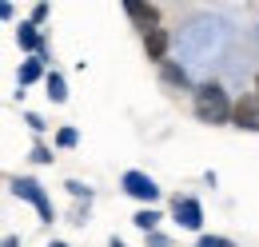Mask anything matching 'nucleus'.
Returning <instances> with one entry per match:
<instances>
[{
	"mask_svg": "<svg viewBox=\"0 0 259 247\" xmlns=\"http://www.w3.org/2000/svg\"><path fill=\"white\" fill-rule=\"evenodd\" d=\"M231 112H235V104L220 84H199L195 88V116L203 124H231Z\"/></svg>",
	"mask_w": 259,
	"mask_h": 247,
	"instance_id": "obj_1",
	"label": "nucleus"
},
{
	"mask_svg": "<svg viewBox=\"0 0 259 247\" xmlns=\"http://www.w3.org/2000/svg\"><path fill=\"white\" fill-rule=\"evenodd\" d=\"M8 187H12V195L28 199L36 212H40V219H44V223H52V219H56V212H52V199H48V191L36 184V180H28V176H16V180H8Z\"/></svg>",
	"mask_w": 259,
	"mask_h": 247,
	"instance_id": "obj_2",
	"label": "nucleus"
},
{
	"mask_svg": "<svg viewBox=\"0 0 259 247\" xmlns=\"http://www.w3.org/2000/svg\"><path fill=\"white\" fill-rule=\"evenodd\" d=\"M124 191H128L132 199H140V203H152V199H160V187H156V180L148 176V172H124Z\"/></svg>",
	"mask_w": 259,
	"mask_h": 247,
	"instance_id": "obj_3",
	"label": "nucleus"
},
{
	"mask_svg": "<svg viewBox=\"0 0 259 247\" xmlns=\"http://www.w3.org/2000/svg\"><path fill=\"white\" fill-rule=\"evenodd\" d=\"M124 12H128V20H132L140 32H144V36H148V32H156V28H163V24H160V8H156V4L128 0V4H124Z\"/></svg>",
	"mask_w": 259,
	"mask_h": 247,
	"instance_id": "obj_4",
	"label": "nucleus"
},
{
	"mask_svg": "<svg viewBox=\"0 0 259 247\" xmlns=\"http://www.w3.org/2000/svg\"><path fill=\"white\" fill-rule=\"evenodd\" d=\"M231 124L243 128V132H259V96H239L235 100V112H231Z\"/></svg>",
	"mask_w": 259,
	"mask_h": 247,
	"instance_id": "obj_5",
	"label": "nucleus"
},
{
	"mask_svg": "<svg viewBox=\"0 0 259 247\" xmlns=\"http://www.w3.org/2000/svg\"><path fill=\"white\" fill-rule=\"evenodd\" d=\"M171 212L180 219V227H188V231H195L203 223V208H199V199H192V195H176L171 199Z\"/></svg>",
	"mask_w": 259,
	"mask_h": 247,
	"instance_id": "obj_6",
	"label": "nucleus"
},
{
	"mask_svg": "<svg viewBox=\"0 0 259 247\" xmlns=\"http://www.w3.org/2000/svg\"><path fill=\"white\" fill-rule=\"evenodd\" d=\"M167 44H171V36H167V28H156L144 36V52H148V60L156 64H167Z\"/></svg>",
	"mask_w": 259,
	"mask_h": 247,
	"instance_id": "obj_7",
	"label": "nucleus"
},
{
	"mask_svg": "<svg viewBox=\"0 0 259 247\" xmlns=\"http://www.w3.org/2000/svg\"><path fill=\"white\" fill-rule=\"evenodd\" d=\"M16 44H20L24 52H32V56H40V60H48V48H44V40H40V32H36V24H20V28H16Z\"/></svg>",
	"mask_w": 259,
	"mask_h": 247,
	"instance_id": "obj_8",
	"label": "nucleus"
},
{
	"mask_svg": "<svg viewBox=\"0 0 259 247\" xmlns=\"http://www.w3.org/2000/svg\"><path fill=\"white\" fill-rule=\"evenodd\" d=\"M160 80L167 84V88H192V76H188V68L184 64H160Z\"/></svg>",
	"mask_w": 259,
	"mask_h": 247,
	"instance_id": "obj_9",
	"label": "nucleus"
},
{
	"mask_svg": "<svg viewBox=\"0 0 259 247\" xmlns=\"http://www.w3.org/2000/svg\"><path fill=\"white\" fill-rule=\"evenodd\" d=\"M44 76V60L40 56H32V60H24L20 64V72H16V80H20V88H28V84H36Z\"/></svg>",
	"mask_w": 259,
	"mask_h": 247,
	"instance_id": "obj_10",
	"label": "nucleus"
},
{
	"mask_svg": "<svg viewBox=\"0 0 259 247\" xmlns=\"http://www.w3.org/2000/svg\"><path fill=\"white\" fill-rule=\"evenodd\" d=\"M44 88H48V100H52V104H64L68 100V84H64L60 72H48V76H44Z\"/></svg>",
	"mask_w": 259,
	"mask_h": 247,
	"instance_id": "obj_11",
	"label": "nucleus"
},
{
	"mask_svg": "<svg viewBox=\"0 0 259 247\" xmlns=\"http://www.w3.org/2000/svg\"><path fill=\"white\" fill-rule=\"evenodd\" d=\"M132 223H136L144 235H152V231H156V223H160V212H156V208H140V212L132 216Z\"/></svg>",
	"mask_w": 259,
	"mask_h": 247,
	"instance_id": "obj_12",
	"label": "nucleus"
},
{
	"mask_svg": "<svg viewBox=\"0 0 259 247\" xmlns=\"http://www.w3.org/2000/svg\"><path fill=\"white\" fill-rule=\"evenodd\" d=\"M76 140H80L76 128H60V132H56V148H76Z\"/></svg>",
	"mask_w": 259,
	"mask_h": 247,
	"instance_id": "obj_13",
	"label": "nucleus"
},
{
	"mask_svg": "<svg viewBox=\"0 0 259 247\" xmlns=\"http://www.w3.org/2000/svg\"><path fill=\"white\" fill-rule=\"evenodd\" d=\"M195 247H231V239H224V235H199Z\"/></svg>",
	"mask_w": 259,
	"mask_h": 247,
	"instance_id": "obj_14",
	"label": "nucleus"
},
{
	"mask_svg": "<svg viewBox=\"0 0 259 247\" xmlns=\"http://www.w3.org/2000/svg\"><path fill=\"white\" fill-rule=\"evenodd\" d=\"M68 195H76V199H80V195H84V199H88V195H92V191H88V187H84V184H80V180H68Z\"/></svg>",
	"mask_w": 259,
	"mask_h": 247,
	"instance_id": "obj_15",
	"label": "nucleus"
},
{
	"mask_svg": "<svg viewBox=\"0 0 259 247\" xmlns=\"http://www.w3.org/2000/svg\"><path fill=\"white\" fill-rule=\"evenodd\" d=\"M32 159H36V163H52V148L36 144V148H32Z\"/></svg>",
	"mask_w": 259,
	"mask_h": 247,
	"instance_id": "obj_16",
	"label": "nucleus"
},
{
	"mask_svg": "<svg viewBox=\"0 0 259 247\" xmlns=\"http://www.w3.org/2000/svg\"><path fill=\"white\" fill-rule=\"evenodd\" d=\"M148 247H171V239L160 235V231H152V235H148Z\"/></svg>",
	"mask_w": 259,
	"mask_h": 247,
	"instance_id": "obj_17",
	"label": "nucleus"
},
{
	"mask_svg": "<svg viewBox=\"0 0 259 247\" xmlns=\"http://www.w3.org/2000/svg\"><path fill=\"white\" fill-rule=\"evenodd\" d=\"M24 120H28V128H32V132H44V128H48V124H44V120H40V116H36V112H28Z\"/></svg>",
	"mask_w": 259,
	"mask_h": 247,
	"instance_id": "obj_18",
	"label": "nucleus"
},
{
	"mask_svg": "<svg viewBox=\"0 0 259 247\" xmlns=\"http://www.w3.org/2000/svg\"><path fill=\"white\" fill-rule=\"evenodd\" d=\"M44 16H48V4H32V24H40Z\"/></svg>",
	"mask_w": 259,
	"mask_h": 247,
	"instance_id": "obj_19",
	"label": "nucleus"
},
{
	"mask_svg": "<svg viewBox=\"0 0 259 247\" xmlns=\"http://www.w3.org/2000/svg\"><path fill=\"white\" fill-rule=\"evenodd\" d=\"M4 247H20V239H16V235H8V239H4Z\"/></svg>",
	"mask_w": 259,
	"mask_h": 247,
	"instance_id": "obj_20",
	"label": "nucleus"
},
{
	"mask_svg": "<svg viewBox=\"0 0 259 247\" xmlns=\"http://www.w3.org/2000/svg\"><path fill=\"white\" fill-rule=\"evenodd\" d=\"M48 247H68V243H60V239H52V243H48Z\"/></svg>",
	"mask_w": 259,
	"mask_h": 247,
	"instance_id": "obj_21",
	"label": "nucleus"
},
{
	"mask_svg": "<svg viewBox=\"0 0 259 247\" xmlns=\"http://www.w3.org/2000/svg\"><path fill=\"white\" fill-rule=\"evenodd\" d=\"M108 247H124V243H120V239H112V243H108Z\"/></svg>",
	"mask_w": 259,
	"mask_h": 247,
	"instance_id": "obj_22",
	"label": "nucleus"
}]
</instances>
